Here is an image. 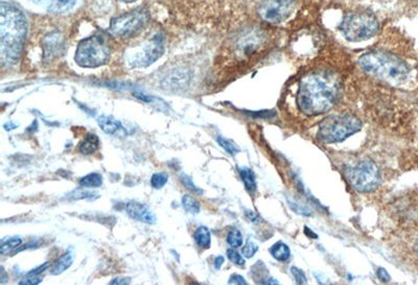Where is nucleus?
<instances>
[{
	"label": "nucleus",
	"mask_w": 418,
	"mask_h": 285,
	"mask_svg": "<svg viewBox=\"0 0 418 285\" xmlns=\"http://www.w3.org/2000/svg\"><path fill=\"white\" fill-rule=\"evenodd\" d=\"M223 263H224V257H222V256L217 257V258H215V268L217 269V270H219V269H221L222 264H223Z\"/></svg>",
	"instance_id": "c9c22d12"
},
{
	"label": "nucleus",
	"mask_w": 418,
	"mask_h": 285,
	"mask_svg": "<svg viewBox=\"0 0 418 285\" xmlns=\"http://www.w3.org/2000/svg\"><path fill=\"white\" fill-rule=\"evenodd\" d=\"M63 49V41L58 33H51L44 39L45 58L51 59L55 55H60Z\"/></svg>",
	"instance_id": "4468645a"
},
{
	"label": "nucleus",
	"mask_w": 418,
	"mask_h": 285,
	"mask_svg": "<svg viewBox=\"0 0 418 285\" xmlns=\"http://www.w3.org/2000/svg\"><path fill=\"white\" fill-rule=\"evenodd\" d=\"M110 58V51L102 38H87L79 43L75 51V62L85 68H96L106 64Z\"/></svg>",
	"instance_id": "0eeeda50"
},
{
	"label": "nucleus",
	"mask_w": 418,
	"mask_h": 285,
	"mask_svg": "<svg viewBox=\"0 0 418 285\" xmlns=\"http://www.w3.org/2000/svg\"><path fill=\"white\" fill-rule=\"evenodd\" d=\"M42 277H39V275H27L25 279L19 282L21 285L29 284V285H37L39 283L42 282Z\"/></svg>",
	"instance_id": "7c9ffc66"
},
{
	"label": "nucleus",
	"mask_w": 418,
	"mask_h": 285,
	"mask_svg": "<svg viewBox=\"0 0 418 285\" xmlns=\"http://www.w3.org/2000/svg\"><path fill=\"white\" fill-rule=\"evenodd\" d=\"M239 175L245 184L246 189L248 190L250 193H254L257 189V182H255V176L252 170L246 167L239 168Z\"/></svg>",
	"instance_id": "aec40b11"
},
{
	"label": "nucleus",
	"mask_w": 418,
	"mask_h": 285,
	"mask_svg": "<svg viewBox=\"0 0 418 285\" xmlns=\"http://www.w3.org/2000/svg\"><path fill=\"white\" fill-rule=\"evenodd\" d=\"M339 91L338 81L334 75L326 72L312 73L300 81L297 106L306 116H320L336 104Z\"/></svg>",
	"instance_id": "f257e3e1"
},
{
	"label": "nucleus",
	"mask_w": 418,
	"mask_h": 285,
	"mask_svg": "<svg viewBox=\"0 0 418 285\" xmlns=\"http://www.w3.org/2000/svg\"><path fill=\"white\" fill-rule=\"evenodd\" d=\"M3 276H5V270H3ZM0 282L5 283V279H3H3H1V281H0Z\"/></svg>",
	"instance_id": "58836bf2"
},
{
	"label": "nucleus",
	"mask_w": 418,
	"mask_h": 285,
	"mask_svg": "<svg viewBox=\"0 0 418 285\" xmlns=\"http://www.w3.org/2000/svg\"><path fill=\"white\" fill-rule=\"evenodd\" d=\"M415 249H416V251H417V253H418V239H417V241H416Z\"/></svg>",
	"instance_id": "ea45409f"
},
{
	"label": "nucleus",
	"mask_w": 418,
	"mask_h": 285,
	"mask_svg": "<svg viewBox=\"0 0 418 285\" xmlns=\"http://www.w3.org/2000/svg\"><path fill=\"white\" fill-rule=\"evenodd\" d=\"M100 195L98 193H92V191H88V190H81L77 189L73 193H69L66 195L67 199L71 200V201H77V200H96Z\"/></svg>",
	"instance_id": "5701e85b"
},
{
	"label": "nucleus",
	"mask_w": 418,
	"mask_h": 285,
	"mask_svg": "<svg viewBox=\"0 0 418 285\" xmlns=\"http://www.w3.org/2000/svg\"><path fill=\"white\" fill-rule=\"evenodd\" d=\"M346 178L358 193H372L381 184V173L371 160H363L346 169Z\"/></svg>",
	"instance_id": "423d86ee"
},
{
	"label": "nucleus",
	"mask_w": 418,
	"mask_h": 285,
	"mask_svg": "<svg viewBox=\"0 0 418 285\" xmlns=\"http://www.w3.org/2000/svg\"><path fill=\"white\" fill-rule=\"evenodd\" d=\"M182 206H183L185 211L193 213V215L199 213L200 211H201V206H200L199 202L196 201L191 195H185L182 197Z\"/></svg>",
	"instance_id": "4be33fe9"
},
{
	"label": "nucleus",
	"mask_w": 418,
	"mask_h": 285,
	"mask_svg": "<svg viewBox=\"0 0 418 285\" xmlns=\"http://www.w3.org/2000/svg\"><path fill=\"white\" fill-rule=\"evenodd\" d=\"M164 51V38L160 35H155L144 44L128 51L126 59L130 66L142 68L156 62L161 57Z\"/></svg>",
	"instance_id": "6e6552de"
},
{
	"label": "nucleus",
	"mask_w": 418,
	"mask_h": 285,
	"mask_svg": "<svg viewBox=\"0 0 418 285\" xmlns=\"http://www.w3.org/2000/svg\"><path fill=\"white\" fill-rule=\"evenodd\" d=\"M194 237H195L196 243L199 245L200 248L208 249L211 247V231L208 230L207 228L204 227V226L198 228Z\"/></svg>",
	"instance_id": "a211bd4d"
},
{
	"label": "nucleus",
	"mask_w": 418,
	"mask_h": 285,
	"mask_svg": "<svg viewBox=\"0 0 418 285\" xmlns=\"http://www.w3.org/2000/svg\"><path fill=\"white\" fill-rule=\"evenodd\" d=\"M248 217H249V219H250L251 221H259V219H259V217H255L254 213H249Z\"/></svg>",
	"instance_id": "e433bc0d"
},
{
	"label": "nucleus",
	"mask_w": 418,
	"mask_h": 285,
	"mask_svg": "<svg viewBox=\"0 0 418 285\" xmlns=\"http://www.w3.org/2000/svg\"><path fill=\"white\" fill-rule=\"evenodd\" d=\"M33 1L40 7L55 13L68 11L78 3V0H33Z\"/></svg>",
	"instance_id": "ddd939ff"
},
{
	"label": "nucleus",
	"mask_w": 418,
	"mask_h": 285,
	"mask_svg": "<svg viewBox=\"0 0 418 285\" xmlns=\"http://www.w3.org/2000/svg\"><path fill=\"white\" fill-rule=\"evenodd\" d=\"M362 128V122L350 114L332 116L323 120L319 126L318 136L326 144L343 141Z\"/></svg>",
	"instance_id": "39448f33"
},
{
	"label": "nucleus",
	"mask_w": 418,
	"mask_h": 285,
	"mask_svg": "<svg viewBox=\"0 0 418 285\" xmlns=\"http://www.w3.org/2000/svg\"><path fill=\"white\" fill-rule=\"evenodd\" d=\"M296 0H261L259 16L265 23L277 25L294 11Z\"/></svg>",
	"instance_id": "9d476101"
},
{
	"label": "nucleus",
	"mask_w": 418,
	"mask_h": 285,
	"mask_svg": "<svg viewBox=\"0 0 418 285\" xmlns=\"http://www.w3.org/2000/svg\"><path fill=\"white\" fill-rule=\"evenodd\" d=\"M150 19V14L146 10L138 9L129 12L120 17L113 18L109 31L116 37H130L142 31Z\"/></svg>",
	"instance_id": "1a4fd4ad"
},
{
	"label": "nucleus",
	"mask_w": 418,
	"mask_h": 285,
	"mask_svg": "<svg viewBox=\"0 0 418 285\" xmlns=\"http://www.w3.org/2000/svg\"><path fill=\"white\" fill-rule=\"evenodd\" d=\"M126 211L129 217L142 223L153 225L156 223V217L150 208L140 202L130 201L126 206Z\"/></svg>",
	"instance_id": "9b49d317"
},
{
	"label": "nucleus",
	"mask_w": 418,
	"mask_h": 285,
	"mask_svg": "<svg viewBox=\"0 0 418 285\" xmlns=\"http://www.w3.org/2000/svg\"><path fill=\"white\" fill-rule=\"evenodd\" d=\"M168 181V175L166 173L154 174L151 178V185L153 186L156 189H160L164 187Z\"/></svg>",
	"instance_id": "393cba45"
},
{
	"label": "nucleus",
	"mask_w": 418,
	"mask_h": 285,
	"mask_svg": "<svg viewBox=\"0 0 418 285\" xmlns=\"http://www.w3.org/2000/svg\"><path fill=\"white\" fill-rule=\"evenodd\" d=\"M358 65L374 78L395 86L405 83L410 72L409 67L403 60L385 51L365 53L358 59Z\"/></svg>",
	"instance_id": "7ed1b4c3"
},
{
	"label": "nucleus",
	"mask_w": 418,
	"mask_h": 285,
	"mask_svg": "<svg viewBox=\"0 0 418 285\" xmlns=\"http://www.w3.org/2000/svg\"><path fill=\"white\" fill-rule=\"evenodd\" d=\"M257 250H259V245L254 241H248L241 250V253L246 258H251L257 254Z\"/></svg>",
	"instance_id": "bb28decb"
},
{
	"label": "nucleus",
	"mask_w": 418,
	"mask_h": 285,
	"mask_svg": "<svg viewBox=\"0 0 418 285\" xmlns=\"http://www.w3.org/2000/svg\"><path fill=\"white\" fill-rule=\"evenodd\" d=\"M23 241L21 237L13 236L8 237V239H3L1 241V245H0V253L1 255L11 254L12 252L15 254L16 251L21 248L23 245Z\"/></svg>",
	"instance_id": "f3484780"
},
{
	"label": "nucleus",
	"mask_w": 418,
	"mask_h": 285,
	"mask_svg": "<svg viewBox=\"0 0 418 285\" xmlns=\"http://www.w3.org/2000/svg\"><path fill=\"white\" fill-rule=\"evenodd\" d=\"M130 283H131V278H126V277H122V278H120V277H118V278L113 279V280L111 281L110 284L125 285V284H130Z\"/></svg>",
	"instance_id": "f704fd0d"
},
{
	"label": "nucleus",
	"mask_w": 418,
	"mask_h": 285,
	"mask_svg": "<svg viewBox=\"0 0 418 285\" xmlns=\"http://www.w3.org/2000/svg\"><path fill=\"white\" fill-rule=\"evenodd\" d=\"M120 1H122V3H134V1H136V0H120Z\"/></svg>",
	"instance_id": "4c0bfd02"
},
{
	"label": "nucleus",
	"mask_w": 418,
	"mask_h": 285,
	"mask_svg": "<svg viewBox=\"0 0 418 285\" xmlns=\"http://www.w3.org/2000/svg\"><path fill=\"white\" fill-rule=\"evenodd\" d=\"M0 16V51L3 64L17 62L23 55L27 25L25 15L15 5L1 3Z\"/></svg>",
	"instance_id": "f03ea898"
},
{
	"label": "nucleus",
	"mask_w": 418,
	"mask_h": 285,
	"mask_svg": "<svg viewBox=\"0 0 418 285\" xmlns=\"http://www.w3.org/2000/svg\"><path fill=\"white\" fill-rule=\"evenodd\" d=\"M98 124L100 128L108 135L125 137L127 135V130L122 122L112 116H102L98 118Z\"/></svg>",
	"instance_id": "f8f14e48"
},
{
	"label": "nucleus",
	"mask_w": 418,
	"mask_h": 285,
	"mask_svg": "<svg viewBox=\"0 0 418 285\" xmlns=\"http://www.w3.org/2000/svg\"><path fill=\"white\" fill-rule=\"evenodd\" d=\"M73 262V255L71 252L65 253L63 256L59 258V260L53 265V268L51 270V274L57 275L62 274L65 271L68 270L70 268L71 264Z\"/></svg>",
	"instance_id": "dca6fc26"
},
{
	"label": "nucleus",
	"mask_w": 418,
	"mask_h": 285,
	"mask_svg": "<svg viewBox=\"0 0 418 285\" xmlns=\"http://www.w3.org/2000/svg\"><path fill=\"white\" fill-rule=\"evenodd\" d=\"M376 275H378V278L382 281V282L387 283L391 280V277H390L389 273L385 270L384 268H380L376 272Z\"/></svg>",
	"instance_id": "2f4dec72"
},
{
	"label": "nucleus",
	"mask_w": 418,
	"mask_h": 285,
	"mask_svg": "<svg viewBox=\"0 0 418 285\" xmlns=\"http://www.w3.org/2000/svg\"><path fill=\"white\" fill-rule=\"evenodd\" d=\"M227 257L231 262L235 263L237 265H244L245 264V259L243 258L241 254H239L237 251H235V249H228L227 250Z\"/></svg>",
	"instance_id": "c85d7f7f"
},
{
	"label": "nucleus",
	"mask_w": 418,
	"mask_h": 285,
	"mask_svg": "<svg viewBox=\"0 0 418 285\" xmlns=\"http://www.w3.org/2000/svg\"><path fill=\"white\" fill-rule=\"evenodd\" d=\"M228 283H229V284L245 285L247 284V281H246L245 278H243V276H241V275L235 274L228 280Z\"/></svg>",
	"instance_id": "473e14b6"
},
{
	"label": "nucleus",
	"mask_w": 418,
	"mask_h": 285,
	"mask_svg": "<svg viewBox=\"0 0 418 285\" xmlns=\"http://www.w3.org/2000/svg\"><path fill=\"white\" fill-rule=\"evenodd\" d=\"M99 148H100V138L94 133H88L79 144L78 150L83 155H91L96 153Z\"/></svg>",
	"instance_id": "2eb2a0df"
},
{
	"label": "nucleus",
	"mask_w": 418,
	"mask_h": 285,
	"mask_svg": "<svg viewBox=\"0 0 418 285\" xmlns=\"http://www.w3.org/2000/svg\"><path fill=\"white\" fill-rule=\"evenodd\" d=\"M103 184V177L100 174H89L80 180V185L86 188L101 187Z\"/></svg>",
	"instance_id": "412c9836"
},
{
	"label": "nucleus",
	"mask_w": 418,
	"mask_h": 285,
	"mask_svg": "<svg viewBox=\"0 0 418 285\" xmlns=\"http://www.w3.org/2000/svg\"><path fill=\"white\" fill-rule=\"evenodd\" d=\"M49 262L43 263V264L40 265V267H38V268H36V269H34V270H31V272H29V274L27 275L42 274V273L44 272V271H47V269H49Z\"/></svg>",
	"instance_id": "72a5a7b5"
},
{
	"label": "nucleus",
	"mask_w": 418,
	"mask_h": 285,
	"mask_svg": "<svg viewBox=\"0 0 418 285\" xmlns=\"http://www.w3.org/2000/svg\"><path fill=\"white\" fill-rule=\"evenodd\" d=\"M218 144L231 155H235V154L239 153V148L231 140L226 139V138L220 136V137H218Z\"/></svg>",
	"instance_id": "a878e982"
},
{
	"label": "nucleus",
	"mask_w": 418,
	"mask_h": 285,
	"mask_svg": "<svg viewBox=\"0 0 418 285\" xmlns=\"http://www.w3.org/2000/svg\"><path fill=\"white\" fill-rule=\"evenodd\" d=\"M227 243L233 248H239L243 245V236L237 229H233L227 235Z\"/></svg>",
	"instance_id": "b1692460"
},
{
	"label": "nucleus",
	"mask_w": 418,
	"mask_h": 285,
	"mask_svg": "<svg viewBox=\"0 0 418 285\" xmlns=\"http://www.w3.org/2000/svg\"><path fill=\"white\" fill-rule=\"evenodd\" d=\"M291 272H292L293 276H294L295 281H296L297 284H306L308 283V280H306V274L303 272L300 269L297 268V267H292L291 269Z\"/></svg>",
	"instance_id": "c756f323"
},
{
	"label": "nucleus",
	"mask_w": 418,
	"mask_h": 285,
	"mask_svg": "<svg viewBox=\"0 0 418 285\" xmlns=\"http://www.w3.org/2000/svg\"><path fill=\"white\" fill-rule=\"evenodd\" d=\"M380 23L376 16L368 12H350L343 17L339 29L345 39L352 42H361L374 37L378 33Z\"/></svg>",
	"instance_id": "20e7f679"
},
{
	"label": "nucleus",
	"mask_w": 418,
	"mask_h": 285,
	"mask_svg": "<svg viewBox=\"0 0 418 285\" xmlns=\"http://www.w3.org/2000/svg\"><path fill=\"white\" fill-rule=\"evenodd\" d=\"M270 252L272 256L278 261H286L290 258V248H289L286 243H283V241H278V243H275L272 248L270 249Z\"/></svg>",
	"instance_id": "6ab92c4d"
},
{
	"label": "nucleus",
	"mask_w": 418,
	"mask_h": 285,
	"mask_svg": "<svg viewBox=\"0 0 418 285\" xmlns=\"http://www.w3.org/2000/svg\"><path fill=\"white\" fill-rule=\"evenodd\" d=\"M180 180H181L182 184H183L188 190H191V191L195 193H202V190L195 185V183H194L193 180H192L190 176L184 175L183 174V175H181V177H180Z\"/></svg>",
	"instance_id": "cd10ccee"
}]
</instances>
